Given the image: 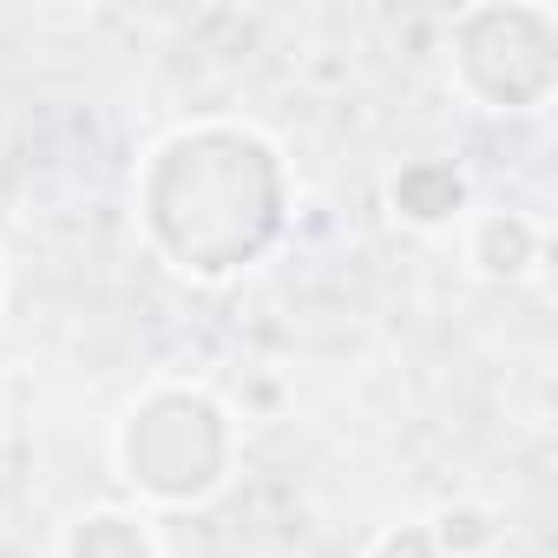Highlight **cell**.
I'll return each mask as SVG.
<instances>
[{
    "instance_id": "cell-1",
    "label": "cell",
    "mask_w": 558,
    "mask_h": 558,
    "mask_svg": "<svg viewBox=\"0 0 558 558\" xmlns=\"http://www.w3.org/2000/svg\"><path fill=\"white\" fill-rule=\"evenodd\" d=\"M138 223L165 269L230 283L290 223V171L256 125L197 119L165 132L138 165Z\"/></svg>"
},
{
    "instance_id": "cell-2",
    "label": "cell",
    "mask_w": 558,
    "mask_h": 558,
    "mask_svg": "<svg viewBox=\"0 0 558 558\" xmlns=\"http://www.w3.org/2000/svg\"><path fill=\"white\" fill-rule=\"evenodd\" d=\"M112 466L145 506H204L230 486L236 414L197 381H151L112 427Z\"/></svg>"
},
{
    "instance_id": "cell-3",
    "label": "cell",
    "mask_w": 558,
    "mask_h": 558,
    "mask_svg": "<svg viewBox=\"0 0 558 558\" xmlns=\"http://www.w3.org/2000/svg\"><path fill=\"white\" fill-rule=\"evenodd\" d=\"M453 86L480 112H538L558 86V14L532 0H486L453 14Z\"/></svg>"
},
{
    "instance_id": "cell-4",
    "label": "cell",
    "mask_w": 558,
    "mask_h": 558,
    "mask_svg": "<svg viewBox=\"0 0 558 558\" xmlns=\"http://www.w3.org/2000/svg\"><path fill=\"white\" fill-rule=\"evenodd\" d=\"M388 210L408 230H460L473 217V178L453 158H408L388 178Z\"/></svg>"
},
{
    "instance_id": "cell-5",
    "label": "cell",
    "mask_w": 558,
    "mask_h": 558,
    "mask_svg": "<svg viewBox=\"0 0 558 558\" xmlns=\"http://www.w3.org/2000/svg\"><path fill=\"white\" fill-rule=\"evenodd\" d=\"M460 230H466V263L486 283H525L545 263V223L525 210H473Z\"/></svg>"
},
{
    "instance_id": "cell-6",
    "label": "cell",
    "mask_w": 558,
    "mask_h": 558,
    "mask_svg": "<svg viewBox=\"0 0 558 558\" xmlns=\"http://www.w3.org/2000/svg\"><path fill=\"white\" fill-rule=\"evenodd\" d=\"M60 558H158V532L132 506H93L66 525Z\"/></svg>"
},
{
    "instance_id": "cell-7",
    "label": "cell",
    "mask_w": 558,
    "mask_h": 558,
    "mask_svg": "<svg viewBox=\"0 0 558 558\" xmlns=\"http://www.w3.org/2000/svg\"><path fill=\"white\" fill-rule=\"evenodd\" d=\"M427 532H434V551H440V558H486V551L499 545V519H493V506H480V499L440 506V512L427 519Z\"/></svg>"
},
{
    "instance_id": "cell-8",
    "label": "cell",
    "mask_w": 558,
    "mask_h": 558,
    "mask_svg": "<svg viewBox=\"0 0 558 558\" xmlns=\"http://www.w3.org/2000/svg\"><path fill=\"white\" fill-rule=\"evenodd\" d=\"M368 558H440V551H434L427 519H395V525H381L368 538Z\"/></svg>"
}]
</instances>
